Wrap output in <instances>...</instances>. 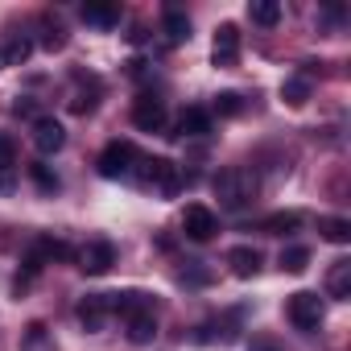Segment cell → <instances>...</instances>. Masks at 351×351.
Returning <instances> with one entry per match:
<instances>
[{
    "label": "cell",
    "instance_id": "obj_17",
    "mask_svg": "<svg viewBox=\"0 0 351 351\" xmlns=\"http://www.w3.org/2000/svg\"><path fill=\"white\" fill-rule=\"evenodd\" d=\"M83 21L87 25H99V29H112L120 21V5H108V0H87V5H83Z\"/></svg>",
    "mask_w": 351,
    "mask_h": 351
},
{
    "label": "cell",
    "instance_id": "obj_28",
    "mask_svg": "<svg viewBox=\"0 0 351 351\" xmlns=\"http://www.w3.org/2000/svg\"><path fill=\"white\" fill-rule=\"evenodd\" d=\"M215 112H219V116H240V112H244V104H240V95H236V91H223V95H215Z\"/></svg>",
    "mask_w": 351,
    "mask_h": 351
},
{
    "label": "cell",
    "instance_id": "obj_23",
    "mask_svg": "<svg viewBox=\"0 0 351 351\" xmlns=\"http://www.w3.org/2000/svg\"><path fill=\"white\" fill-rule=\"evenodd\" d=\"M29 178L38 182V191H42V195H58V186H62V182H58V173H54L50 165H42V161H34V165H29Z\"/></svg>",
    "mask_w": 351,
    "mask_h": 351
},
{
    "label": "cell",
    "instance_id": "obj_2",
    "mask_svg": "<svg viewBox=\"0 0 351 351\" xmlns=\"http://www.w3.org/2000/svg\"><path fill=\"white\" fill-rule=\"evenodd\" d=\"M145 169H141V182L145 186H157L165 199H173L182 186H186V178H182V169L173 165L169 157H149V161H141Z\"/></svg>",
    "mask_w": 351,
    "mask_h": 351
},
{
    "label": "cell",
    "instance_id": "obj_4",
    "mask_svg": "<svg viewBox=\"0 0 351 351\" xmlns=\"http://www.w3.org/2000/svg\"><path fill=\"white\" fill-rule=\"evenodd\" d=\"M95 165H99L104 178H128L132 165H136V145H132V141H112V145L99 153Z\"/></svg>",
    "mask_w": 351,
    "mask_h": 351
},
{
    "label": "cell",
    "instance_id": "obj_26",
    "mask_svg": "<svg viewBox=\"0 0 351 351\" xmlns=\"http://www.w3.org/2000/svg\"><path fill=\"white\" fill-rule=\"evenodd\" d=\"M318 232H322V240H330V244H347V240H351V223H347V219H318Z\"/></svg>",
    "mask_w": 351,
    "mask_h": 351
},
{
    "label": "cell",
    "instance_id": "obj_10",
    "mask_svg": "<svg viewBox=\"0 0 351 351\" xmlns=\"http://www.w3.org/2000/svg\"><path fill=\"white\" fill-rule=\"evenodd\" d=\"M104 302H108V314H124V318H132V314H141V310H153V298H149V293H141V289L104 293Z\"/></svg>",
    "mask_w": 351,
    "mask_h": 351
},
{
    "label": "cell",
    "instance_id": "obj_30",
    "mask_svg": "<svg viewBox=\"0 0 351 351\" xmlns=\"http://www.w3.org/2000/svg\"><path fill=\"white\" fill-rule=\"evenodd\" d=\"M13 112H17V116H34V104H29V99H17Z\"/></svg>",
    "mask_w": 351,
    "mask_h": 351
},
{
    "label": "cell",
    "instance_id": "obj_18",
    "mask_svg": "<svg viewBox=\"0 0 351 351\" xmlns=\"http://www.w3.org/2000/svg\"><path fill=\"white\" fill-rule=\"evenodd\" d=\"M207 132H211V112L186 108V112L178 116V132H173V136H207Z\"/></svg>",
    "mask_w": 351,
    "mask_h": 351
},
{
    "label": "cell",
    "instance_id": "obj_24",
    "mask_svg": "<svg viewBox=\"0 0 351 351\" xmlns=\"http://www.w3.org/2000/svg\"><path fill=\"white\" fill-rule=\"evenodd\" d=\"M302 223V215H293V211H277V215H269L265 223H261V232H269V236H285V232H293Z\"/></svg>",
    "mask_w": 351,
    "mask_h": 351
},
{
    "label": "cell",
    "instance_id": "obj_12",
    "mask_svg": "<svg viewBox=\"0 0 351 351\" xmlns=\"http://www.w3.org/2000/svg\"><path fill=\"white\" fill-rule=\"evenodd\" d=\"M161 34H165V42L169 46H182V42H191V17L182 13V9H165L161 13Z\"/></svg>",
    "mask_w": 351,
    "mask_h": 351
},
{
    "label": "cell",
    "instance_id": "obj_29",
    "mask_svg": "<svg viewBox=\"0 0 351 351\" xmlns=\"http://www.w3.org/2000/svg\"><path fill=\"white\" fill-rule=\"evenodd\" d=\"M207 277H211L207 269H191V273H182V281H191V285H203Z\"/></svg>",
    "mask_w": 351,
    "mask_h": 351
},
{
    "label": "cell",
    "instance_id": "obj_5",
    "mask_svg": "<svg viewBox=\"0 0 351 351\" xmlns=\"http://www.w3.org/2000/svg\"><path fill=\"white\" fill-rule=\"evenodd\" d=\"M182 232H186L195 244H207V240H215V232H219V219H215V211H211V207H203V203H191V207H186V215H182Z\"/></svg>",
    "mask_w": 351,
    "mask_h": 351
},
{
    "label": "cell",
    "instance_id": "obj_20",
    "mask_svg": "<svg viewBox=\"0 0 351 351\" xmlns=\"http://www.w3.org/2000/svg\"><path fill=\"white\" fill-rule=\"evenodd\" d=\"M248 17H252V25L273 29V25L281 21V5H277V0H252V5H248Z\"/></svg>",
    "mask_w": 351,
    "mask_h": 351
},
{
    "label": "cell",
    "instance_id": "obj_21",
    "mask_svg": "<svg viewBox=\"0 0 351 351\" xmlns=\"http://www.w3.org/2000/svg\"><path fill=\"white\" fill-rule=\"evenodd\" d=\"M29 54H34V42H29L25 34H13V38L5 42V54H0V62H9V66H21Z\"/></svg>",
    "mask_w": 351,
    "mask_h": 351
},
{
    "label": "cell",
    "instance_id": "obj_8",
    "mask_svg": "<svg viewBox=\"0 0 351 351\" xmlns=\"http://www.w3.org/2000/svg\"><path fill=\"white\" fill-rule=\"evenodd\" d=\"M132 124H136L141 132H161V124H165V104H161L157 95H136V104H132Z\"/></svg>",
    "mask_w": 351,
    "mask_h": 351
},
{
    "label": "cell",
    "instance_id": "obj_19",
    "mask_svg": "<svg viewBox=\"0 0 351 351\" xmlns=\"http://www.w3.org/2000/svg\"><path fill=\"white\" fill-rule=\"evenodd\" d=\"M34 256L46 265V261H71L75 252H71V244H62V240H54V236H38V244H34Z\"/></svg>",
    "mask_w": 351,
    "mask_h": 351
},
{
    "label": "cell",
    "instance_id": "obj_7",
    "mask_svg": "<svg viewBox=\"0 0 351 351\" xmlns=\"http://www.w3.org/2000/svg\"><path fill=\"white\" fill-rule=\"evenodd\" d=\"M66 145V128L54 120V116H38L34 120V149L42 153V157H50V153H58Z\"/></svg>",
    "mask_w": 351,
    "mask_h": 351
},
{
    "label": "cell",
    "instance_id": "obj_13",
    "mask_svg": "<svg viewBox=\"0 0 351 351\" xmlns=\"http://www.w3.org/2000/svg\"><path fill=\"white\" fill-rule=\"evenodd\" d=\"M261 261H265V256H261L252 244H240V248L228 252V265H232L236 277H256V273H261Z\"/></svg>",
    "mask_w": 351,
    "mask_h": 351
},
{
    "label": "cell",
    "instance_id": "obj_14",
    "mask_svg": "<svg viewBox=\"0 0 351 351\" xmlns=\"http://www.w3.org/2000/svg\"><path fill=\"white\" fill-rule=\"evenodd\" d=\"M124 322H128V343L145 347V343L157 339V314H153V310H141V314H132V318H124Z\"/></svg>",
    "mask_w": 351,
    "mask_h": 351
},
{
    "label": "cell",
    "instance_id": "obj_3",
    "mask_svg": "<svg viewBox=\"0 0 351 351\" xmlns=\"http://www.w3.org/2000/svg\"><path fill=\"white\" fill-rule=\"evenodd\" d=\"M285 314H289V322L298 330H318L322 326V298L310 293V289H298V293H289Z\"/></svg>",
    "mask_w": 351,
    "mask_h": 351
},
{
    "label": "cell",
    "instance_id": "obj_22",
    "mask_svg": "<svg viewBox=\"0 0 351 351\" xmlns=\"http://www.w3.org/2000/svg\"><path fill=\"white\" fill-rule=\"evenodd\" d=\"M281 99H285L289 108H302V104L310 99V79H302V75L285 79V83H281Z\"/></svg>",
    "mask_w": 351,
    "mask_h": 351
},
{
    "label": "cell",
    "instance_id": "obj_6",
    "mask_svg": "<svg viewBox=\"0 0 351 351\" xmlns=\"http://www.w3.org/2000/svg\"><path fill=\"white\" fill-rule=\"evenodd\" d=\"M112 265H116V248H112L108 240H91V244L79 248V269H83L87 277H104Z\"/></svg>",
    "mask_w": 351,
    "mask_h": 351
},
{
    "label": "cell",
    "instance_id": "obj_9",
    "mask_svg": "<svg viewBox=\"0 0 351 351\" xmlns=\"http://www.w3.org/2000/svg\"><path fill=\"white\" fill-rule=\"evenodd\" d=\"M211 58H215V66H236V58H240V29H236L232 21H223V25L215 29Z\"/></svg>",
    "mask_w": 351,
    "mask_h": 351
},
{
    "label": "cell",
    "instance_id": "obj_15",
    "mask_svg": "<svg viewBox=\"0 0 351 351\" xmlns=\"http://www.w3.org/2000/svg\"><path fill=\"white\" fill-rule=\"evenodd\" d=\"M326 293L335 302H347L351 298V261H335L330 273H326Z\"/></svg>",
    "mask_w": 351,
    "mask_h": 351
},
{
    "label": "cell",
    "instance_id": "obj_1",
    "mask_svg": "<svg viewBox=\"0 0 351 351\" xmlns=\"http://www.w3.org/2000/svg\"><path fill=\"white\" fill-rule=\"evenodd\" d=\"M215 199H219V207H228V211H244V207L256 199V173L244 169V165L223 169L219 178H215Z\"/></svg>",
    "mask_w": 351,
    "mask_h": 351
},
{
    "label": "cell",
    "instance_id": "obj_11",
    "mask_svg": "<svg viewBox=\"0 0 351 351\" xmlns=\"http://www.w3.org/2000/svg\"><path fill=\"white\" fill-rule=\"evenodd\" d=\"M17 186V145L13 136L0 132V195H13Z\"/></svg>",
    "mask_w": 351,
    "mask_h": 351
},
{
    "label": "cell",
    "instance_id": "obj_31",
    "mask_svg": "<svg viewBox=\"0 0 351 351\" xmlns=\"http://www.w3.org/2000/svg\"><path fill=\"white\" fill-rule=\"evenodd\" d=\"M248 351H277V343H269V339H256V343H252Z\"/></svg>",
    "mask_w": 351,
    "mask_h": 351
},
{
    "label": "cell",
    "instance_id": "obj_25",
    "mask_svg": "<svg viewBox=\"0 0 351 351\" xmlns=\"http://www.w3.org/2000/svg\"><path fill=\"white\" fill-rule=\"evenodd\" d=\"M306 265H310V248H302V244L281 248V269L285 273H306Z\"/></svg>",
    "mask_w": 351,
    "mask_h": 351
},
{
    "label": "cell",
    "instance_id": "obj_27",
    "mask_svg": "<svg viewBox=\"0 0 351 351\" xmlns=\"http://www.w3.org/2000/svg\"><path fill=\"white\" fill-rule=\"evenodd\" d=\"M25 351H54V343H50V335H46L42 322H34V326L25 330Z\"/></svg>",
    "mask_w": 351,
    "mask_h": 351
},
{
    "label": "cell",
    "instance_id": "obj_16",
    "mask_svg": "<svg viewBox=\"0 0 351 351\" xmlns=\"http://www.w3.org/2000/svg\"><path fill=\"white\" fill-rule=\"evenodd\" d=\"M79 322H83L87 330H99V326L108 322V302H104V293H87V298L79 302Z\"/></svg>",
    "mask_w": 351,
    "mask_h": 351
}]
</instances>
